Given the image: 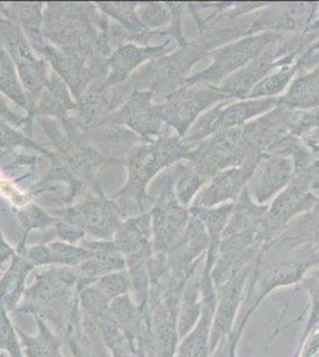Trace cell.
I'll use <instances>...</instances> for the list:
<instances>
[{"instance_id":"cell-1","label":"cell","mask_w":319,"mask_h":357,"mask_svg":"<svg viewBox=\"0 0 319 357\" xmlns=\"http://www.w3.org/2000/svg\"><path fill=\"white\" fill-rule=\"evenodd\" d=\"M241 286H242V279L236 278L234 280H231L225 291L222 292L218 309L214 317V326L210 338V348L212 351L216 349V345L219 340L230 331L231 323L234 319L235 311L237 307L239 294H241Z\"/></svg>"},{"instance_id":"cell-2","label":"cell","mask_w":319,"mask_h":357,"mask_svg":"<svg viewBox=\"0 0 319 357\" xmlns=\"http://www.w3.org/2000/svg\"><path fill=\"white\" fill-rule=\"evenodd\" d=\"M212 304L210 301H205V307L202 310V318L193 333L187 337L182 343L179 357H209L210 353L211 317H212Z\"/></svg>"},{"instance_id":"cell-3","label":"cell","mask_w":319,"mask_h":357,"mask_svg":"<svg viewBox=\"0 0 319 357\" xmlns=\"http://www.w3.org/2000/svg\"><path fill=\"white\" fill-rule=\"evenodd\" d=\"M0 193H3L11 203L18 205V206H23L28 202V197L22 195L8 181H0Z\"/></svg>"},{"instance_id":"cell-4","label":"cell","mask_w":319,"mask_h":357,"mask_svg":"<svg viewBox=\"0 0 319 357\" xmlns=\"http://www.w3.org/2000/svg\"><path fill=\"white\" fill-rule=\"evenodd\" d=\"M214 357H226V348L225 343H224V342H223L222 345H221V348H219L218 354H217Z\"/></svg>"}]
</instances>
